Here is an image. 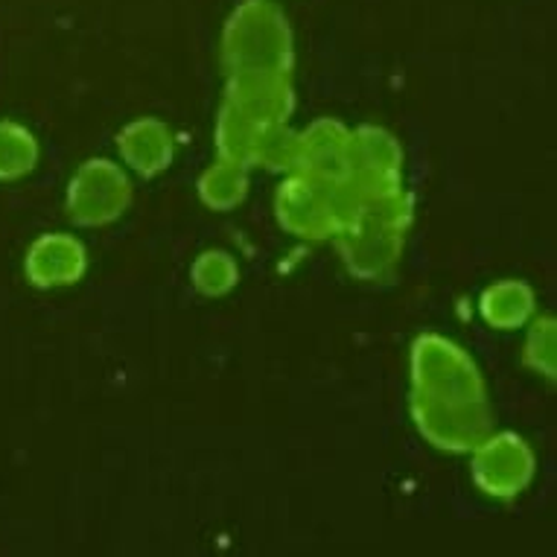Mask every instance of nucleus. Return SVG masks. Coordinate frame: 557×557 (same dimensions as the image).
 I'll list each match as a JSON object with an SVG mask.
<instances>
[{
  "label": "nucleus",
  "mask_w": 557,
  "mask_h": 557,
  "mask_svg": "<svg viewBox=\"0 0 557 557\" xmlns=\"http://www.w3.org/2000/svg\"><path fill=\"white\" fill-rule=\"evenodd\" d=\"M225 74H293L295 36L274 0H246L222 29Z\"/></svg>",
  "instance_id": "f257e3e1"
},
{
  "label": "nucleus",
  "mask_w": 557,
  "mask_h": 557,
  "mask_svg": "<svg viewBox=\"0 0 557 557\" xmlns=\"http://www.w3.org/2000/svg\"><path fill=\"white\" fill-rule=\"evenodd\" d=\"M359 196L347 182L321 184L304 175H284L274 193V216L286 234L298 239H333L357 220Z\"/></svg>",
  "instance_id": "f03ea898"
},
{
  "label": "nucleus",
  "mask_w": 557,
  "mask_h": 557,
  "mask_svg": "<svg viewBox=\"0 0 557 557\" xmlns=\"http://www.w3.org/2000/svg\"><path fill=\"white\" fill-rule=\"evenodd\" d=\"M411 394L432 400H484L487 385L465 347L441 333H423L409 350Z\"/></svg>",
  "instance_id": "7ed1b4c3"
},
{
  "label": "nucleus",
  "mask_w": 557,
  "mask_h": 557,
  "mask_svg": "<svg viewBox=\"0 0 557 557\" xmlns=\"http://www.w3.org/2000/svg\"><path fill=\"white\" fill-rule=\"evenodd\" d=\"M409 414L423 441L444 453H473L494 432L491 400H432L409 397Z\"/></svg>",
  "instance_id": "20e7f679"
},
{
  "label": "nucleus",
  "mask_w": 557,
  "mask_h": 557,
  "mask_svg": "<svg viewBox=\"0 0 557 557\" xmlns=\"http://www.w3.org/2000/svg\"><path fill=\"white\" fill-rule=\"evenodd\" d=\"M132 205L128 173L109 158H91L79 164L67 184V213L83 228H102L117 222Z\"/></svg>",
  "instance_id": "39448f33"
},
{
  "label": "nucleus",
  "mask_w": 557,
  "mask_h": 557,
  "mask_svg": "<svg viewBox=\"0 0 557 557\" xmlns=\"http://www.w3.org/2000/svg\"><path fill=\"white\" fill-rule=\"evenodd\" d=\"M537 458L534 449L517 432H491L470 453V473L475 487L491 499H513L534 479Z\"/></svg>",
  "instance_id": "423d86ee"
},
{
  "label": "nucleus",
  "mask_w": 557,
  "mask_h": 557,
  "mask_svg": "<svg viewBox=\"0 0 557 557\" xmlns=\"http://www.w3.org/2000/svg\"><path fill=\"white\" fill-rule=\"evenodd\" d=\"M347 184L359 199L403 187V147L388 128L374 123L350 128Z\"/></svg>",
  "instance_id": "0eeeda50"
},
{
  "label": "nucleus",
  "mask_w": 557,
  "mask_h": 557,
  "mask_svg": "<svg viewBox=\"0 0 557 557\" xmlns=\"http://www.w3.org/2000/svg\"><path fill=\"white\" fill-rule=\"evenodd\" d=\"M403 243H406L403 231L383 228L366 220L350 222L333 237L342 263L359 281H385L400 263Z\"/></svg>",
  "instance_id": "6e6552de"
},
{
  "label": "nucleus",
  "mask_w": 557,
  "mask_h": 557,
  "mask_svg": "<svg viewBox=\"0 0 557 557\" xmlns=\"http://www.w3.org/2000/svg\"><path fill=\"white\" fill-rule=\"evenodd\" d=\"M222 102L257 126L289 123L295 111L293 79L289 74H231Z\"/></svg>",
  "instance_id": "1a4fd4ad"
},
{
  "label": "nucleus",
  "mask_w": 557,
  "mask_h": 557,
  "mask_svg": "<svg viewBox=\"0 0 557 557\" xmlns=\"http://www.w3.org/2000/svg\"><path fill=\"white\" fill-rule=\"evenodd\" d=\"M350 164V128L342 120L319 117L298 132V170L293 175H304L321 184L347 182Z\"/></svg>",
  "instance_id": "9d476101"
},
{
  "label": "nucleus",
  "mask_w": 557,
  "mask_h": 557,
  "mask_svg": "<svg viewBox=\"0 0 557 557\" xmlns=\"http://www.w3.org/2000/svg\"><path fill=\"white\" fill-rule=\"evenodd\" d=\"M27 281L38 289L79 284L88 272V251L74 234H41L24 257Z\"/></svg>",
  "instance_id": "9b49d317"
},
{
  "label": "nucleus",
  "mask_w": 557,
  "mask_h": 557,
  "mask_svg": "<svg viewBox=\"0 0 557 557\" xmlns=\"http://www.w3.org/2000/svg\"><path fill=\"white\" fill-rule=\"evenodd\" d=\"M117 149L123 164L144 178L170 170L175 158V135L164 120L137 117L123 126L117 135Z\"/></svg>",
  "instance_id": "f8f14e48"
},
{
  "label": "nucleus",
  "mask_w": 557,
  "mask_h": 557,
  "mask_svg": "<svg viewBox=\"0 0 557 557\" xmlns=\"http://www.w3.org/2000/svg\"><path fill=\"white\" fill-rule=\"evenodd\" d=\"M479 312L484 324L496 330H517L525 327L534 312H537V295L525 281H499L491 284L479 298Z\"/></svg>",
  "instance_id": "ddd939ff"
},
{
  "label": "nucleus",
  "mask_w": 557,
  "mask_h": 557,
  "mask_svg": "<svg viewBox=\"0 0 557 557\" xmlns=\"http://www.w3.org/2000/svg\"><path fill=\"white\" fill-rule=\"evenodd\" d=\"M248 173H251L248 166L216 158V164L208 166L199 178L201 205L211 208V211H231V208H237L248 193Z\"/></svg>",
  "instance_id": "4468645a"
},
{
  "label": "nucleus",
  "mask_w": 557,
  "mask_h": 557,
  "mask_svg": "<svg viewBox=\"0 0 557 557\" xmlns=\"http://www.w3.org/2000/svg\"><path fill=\"white\" fill-rule=\"evenodd\" d=\"M260 128L255 120L243 117L239 111L222 102L220 117H216V128H213V140H216V158L222 161H234L251 170V158H255V144Z\"/></svg>",
  "instance_id": "2eb2a0df"
},
{
  "label": "nucleus",
  "mask_w": 557,
  "mask_h": 557,
  "mask_svg": "<svg viewBox=\"0 0 557 557\" xmlns=\"http://www.w3.org/2000/svg\"><path fill=\"white\" fill-rule=\"evenodd\" d=\"M38 164V140L15 120H0V182H18Z\"/></svg>",
  "instance_id": "dca6fc26"
},
{
  "label": "nucleus",
  "mask_w": 557,
  "mask_h": 557,
  "mask_svg": "<svg viewBox=\"0 0 557 557\" xmlns=\"http://www.w3.org/2000/svg\"><path fill=\"white\" fill-rule=\"evenodd\" d=\"M251 166L293 175L298 170V132L289 123H272V126L260 128Z\"/></svg>",
  "instance_id": "f3484780"
},
{
  "label": "nucleus",
  "mask_w": 557,
  "mask_h": 557,
  "mask_svg": "<svg viewBox=\"0 0 557 557\" xmlns=\"http://www.w3.org/2000/svg\"><path fill=\"white\" fill-rule=\"evenodd\" d=\"M190 281L196 286V293H201L205 298H222L239 284V265L228 251L208 248L193 260Z\"/></svg>",
  "instance_id": "a211bd4d"
},
{
  "label": "nucleus",
  "mask_w": 557,
  "mask_h": 557,
  "mask_svg": "<svg viewBox=\"0 0 557 557\" xmlns=\"http://www.w3.org/2000/svg\"><path fill=\"white\" fill-rule=\"evenodd\" d=\"M557 333L555 319L552 315H534L529 321V333H525V345H522V362L531 368L534 374L555 380L557 371Z\"/></svg>",
  "instance_id": "6ab92c4d"
}]
</instances>
